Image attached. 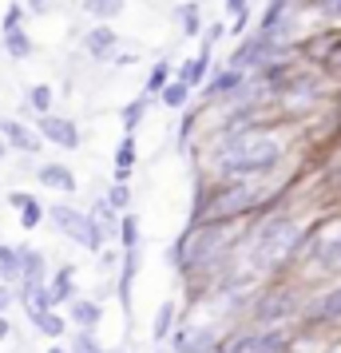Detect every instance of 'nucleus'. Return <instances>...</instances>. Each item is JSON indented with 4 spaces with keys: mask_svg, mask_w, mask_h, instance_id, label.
I'll list each match as a JSON object with an SVG mask.
<instances>
[{
    "mask_svg": "<svg viewBox=\"0 0 341 353\" xmlns=\"http://www.w3.org/2000/svg\"><path fill=\"white\" fill-rule=\"evenodd\" d=\"M282 155H286V147H282V139H278L274 131L266 128H238L227 135V143H223V151H218V175L227 179H258L266 175V171H274L278 163H282Z\"/></svg>",
    "mask_w": 341,
    "mask_h": 353,
    "instance_id": "1",
    "label": "nucleus"
},
{
    "mask_svg": "<svg viewBox=\"0 0 341 353\" xmlns=\"http://www.w3.org/2000/svg\"><path fill=\"white\" fill-rule=\"evenodd\" d=\"M298 242H302V226L293 223L290 214H274V219H266V223L258 226L250 254H254V262H258L262 270H270L282 258L298 254Z\"/></svg>",
    "mask_w": 341,
    "mask_h": 353,
    "instance_id": "2",
    "label": "nucleus"
},
{
    "mask_svg": "<svg viewBox=\"0 0 341 353\" xmlns=\"http://www.w3.org/2000/svg\"><path fill=\"white\" fill-rule=\"evenodd\" d=\"M48 219L52 226L60 230V234H68V239L76 242V246H83L87 254H99L103 250V242H107V230L99 226V219L87 210H76V207H68V203H56V207L48 210Z\"/></svg>",
    "mask_w": 341,
    "mask_h": 353,
    "instance_id": "3",
    "label": "nucleus"
},
{
    "mask_svg": "<svg viewBox=\"0 0 341 353\" xmlns=\"http://www.w3.org/2000/svg\"><path fill=\"white\" fill-rule=\"evenodd\" d=\"M167 341H171V353H214V350H223L214 325H179Z\"/></svg>",
    "mask_w": 341,
    "mask_h": 353,
    "instance_id": "4",
    "label": "nucleus"
},
{
    "mask_svg": "<svg viewBox=\"0 0 341 353\" xmlns=\"http://www.w3.org/2000/svg\"><path fill=\"white\" fill-rule=\"evenodd\" d=\"M246 76L250 72H242V68H214L211 76H207V83H203V99H234L238 92H242L246 83Z\"/></svg>",
    "mask_w": 341,
    "mask_h": 353,
    "instance_id": "5",
    "label": "nucleus"
},
{
    "mask_svg": "<svg viewBox=\"0 0 341 353\" xmlns=\"http://www.w3.org/2000/svg\"><path fill=\"white\" fill-rule=\"evenodd\" d=\"M83 52H87V60H96V64H103V60H112L115 48H119V32H115L107 20H96L87 32H83Z\"/></svg>",
    "mask_w": 341,
    "mask_h": 353,
    "instance_id": "6",
    "label": "nucleus"
},
{
    "mask_svg": "<svg viewBox=\"0 0 341 353\" xmlns=\"http://www.w3.org/2000/svg\"><path fill=\"white\" fill-rule=\"evenodd\" d=\"M36 131H40V135L48 139V143L64 147V151H76V147H80V128H76L72 119H64V115L44 112L40 119H36Z\"/></svg>",
    "mask_w": 341,
    "mask_h": 353,
    "instance_id": "7",
    "label": "nucleus"
},
{
    "mask_svg": "<svg viewBox=\"0 0 341 353\" xmlns=\"http://www.w3.org/2000/svg\"><path fill=\"white\" fill-rule=\"evenodd\" d=\"M0 139L12 147V151H24V155H40L44 151V135L40 131H28L12 115H0Z\"/></svg>",
    "mask_w": 341,
    "mask_h": 353,
    "instance_id": "8",
    "label": "nucleus"
},
{
    "mask_svg": "<svg viewBox=\"0 0 341 353\" xmlns=\"http://www.w3.org/2000/svg\"><path fill=\"white\" fill-rule=\"evenodd\" d=\"M227 353H290V334L278 325H266V334L238 337V345H230Z\"/></svg>",
    "mask_w": 341,
    "mask_h": 353,
    "instance_id": "9",
    "label": "nucleus"
},
{
    "mask_svg": "<svg viewBox=\"0 0 341 353\" xmlns=\"http://www.w3.org/2000/svg\"><path fill=\"white\" fill-rule=\"evenodd\" d=\"M293 310H298V302H293L290 290H274L270 298H262L254 305V325H278L282 318H290Z\"/></svg>",
    "mask_w": 341,
    "mask_h": 353,
    "instance_id": "10",
    "label": "nucleus"
},
{
    "mask_svg": "<svg viewBox=\"0 0 341 353\" xmlns=\"http://www.w3.org/2000/svg\"><path fill=\"white\" fill-rule=\"evenodd\" d=\"M36 179L48 187V191H64V194H76V171L72 167H64V163H44L40 171H36Z\"/></svg>",
    "mask_w": 341,
    "mask_h": 353,
    "instance_id": "11",
    "label": "nucleus"
},
{
    "mask_svg": "<svg viewBox=\"0 0 341 353\" xmlns=\"http://www.w3.org/2000/svg\"><path fill=\"white\" fill-rule=\"evenodd\" d=\"M207 76H211V48H203L198 56H191L187 64H179V72H175V80L191 83V88H203L207 83Z\"/></svg>",
    "mask_w": 341,
    "mask_h": 353,
    "instance_id": "12",
    "label": "nucleus"
},
{
    "mask_svg": "<svg viewBox=\"0 0 341 353\" xmlns=\"http://www.w3.org/2000/svg\"><path fill=\"white\" fill-rule=\"evenodd\" d=\"M8 203L20 210V226H24V230H36V226L44 223V207H40V199H36V194L12 191V194H8Z\"/></svg>",
    "mask_w": 341,
    "mask_h": 353,
    "instance_id": "13",
    "label": "nucleus"
},
{
    "mask_svg": "<svg viewBox=\"0 0 341 353\" xmlns=\"http://www.w3.org/2000/svg\"><path fill=\"white\" fill-rule=\"evenodd\" d=\"M175 20H179V32L187 36V40H203V4L198 0H187V4H179L175 8Z\"/></svg>",
    "mask_w": 341,
    "mask_h": 353,
    "instance_id": "14",
    "label": "nucleus"
},
{
    "mask_svg": "<svg viewBox=\"0 0 341 353\" xmlns=\"http://www.w3.org/2000/svg\"><path fill=\"white\" fill-rule=\"evenodd\" d=\"M24 314H28V321H32L44 337H60L64 334V318L52 314V305H24Z\"/></svg>",
    "mask_w": 341,
    "mask_h": 353,
    "instance_id": "15",
    "label": "nucleus"
},
{
    "mask_svg": "<svg viewBox=\"0 0 341 353\" xmlns=\"http://www.w3.org/2000/svg\"><path fill=\"white\" fill-rule=\"evenodd\" d=\"M72 294H76V266H60L48 278V298L52 305H60V302H72Z\"/></svg>",
    "mask_w": 341,
    "mask_h": 353,
    "instance_id": "16",
    "label": "nucleus"
},
{
    "mask_svg": "<svg viewBox=\"0 0 341 353\" xmlns=\"http://www.w3.org/2000/svg\"><path fill=\"white\" fill-rule=\"evenodd\" d=\"M68 318L76 321L80 330H96L99 321H103V305L92 302V298H76V302L68 305Z\"/></svg>",
    "mask_w": 341,
    "mask_h": 353,
    "instance_id": "17",
    "label": "nucleus"
},
{
    "mask_svg": "<svg viewBox=\"0 0 341 353\" xmlns=\"http://www.w3.org/2000/svg\"><path fill=\"white\" fill-rule=\"evenodd\" d=\"M0 44H4V52H8V60H28L36 52V44H32V36L24 32V28H12V32H0Z\"/></svg>",
    "mask_w": 341,
    "mask_h": 353,
    "instance_id": "18",
    "label": "nucleus"
},
{
    "mask_svg": "<svg viewBox=\"0 0 341 353\" xmlns=\"http://www.w3.org/2000/svg\"><path fill=\"white\" fill-rule=\"evenodd\" d=\"M306 318L313 321V325H325V321H341V290L325 294L322 302H313V305H309Z\"/></svg>",
    "mask_w": 341,
    "mask_h": 353,
    "instance_id": "19",
    "label": "nucleus"
},
{
    "mask_svg": "<svg viewBox=\"0 0 341 353\" xmlns=\"http://www.w3.org/2000/svg\"><path fill=\"white\" fill-rule=\"evenodd\" d=\"M80 8H83L92 20H107V24H112L115 17H123L127 0H80Z\"/></svg>",
    "mask_w": 341,
    "mask_h": 353,
    "instance_id": "20",
    "label": "nucleus"
},
{
    "mask_svg": "<svg viewBox=\"0 0 341 353\" xmlns=\"http://www.w3.org/2000/svg\"><path fill=\"white\" fill-rule=\"evenodd\" d=\"M191 96H195V88H191V83H183V80H171L167 88H163L159 103H163V108H171V112H183V108L191 103Z\"/></svg>",
    "mask_w": 341,
    "mask_h": 353,
    "instance_id": "21",
    "label": "nucleus"
},
{
    "mask_svg": "<svg viewBox=\"0 0 341 353\" xmlns=\"http://www.w3.org/2000/svg\"><path fill=\"white\" fill-rule=\"evenodd\" d=\"M167 83H171V60H167V56H163V60H155V68H151V72H147V83H143V96H163V88H167Z\"/></svg>",
    "mask_w": 341,
    "mask_h": 353,
    "instance_id": "22",
    "label": "nucleus"
},
{
    "mask_svg": "<svg viewBox=\"0 0 341 353\" xmlns=\"http://www.w3.org/2000/svg\"><path fill=\"white\" fill-rule=\"evenodd\" d=\"M52 99H56L52 83H32V88L24 92V108H32L36 115H44V112H52Z\"/></svg>",
    "mask_w": 341,
    "mask_h": 353,
    "instance_id": "23",
    "label": "nucleus"
},
{
    "mask_svg": "<svg viewBox=\"0 0 341 353\" xmlns=\"http://www.w3.org/2000/svg\"><path fill=\"white\" fill-rule=\"evenodd\" d=\"M0 282H20V250L8 242H0Z\"/></svg>",
    "mask_w": 341,
    "mask_h": 353,
    "instance_id": "24",
    "label": "nucleus"
},
{
    "mask_svg": "<svg viewBox=\"0 0 341 353\" xmlns=\"http://www.w3.org/2000/svg\"><path fill=\"white\" fill-rule=\"evenodd\" d=\"M147 108H151V96H139V99H131V103H123V112H119V123H123V131H131V135H135V128L143 123Z\"/></svg>",
    "mask_w": 341,
    "mask_h": 353,
    "instance_id": "25",
    "label": "nucleus"
},
{
    "mask_svg": "<svg viewBox=\"0 0 341 353\" xmlns=\"http://www.w3.org/2000/svg\"><path fill=\"white\" fill-rule=\"evenodd\" d=\"M171 325H175V305L163 302L155 321H151V341H167V337H171Z\"/></svg>",
    "mask_w": 341,
    "mask_h": 353,
    "instance_id": "26",
    "label": "nucleus"
},
{
    "mask_svg": "<svg viewBox=\"0 0 341 353\" xmlns=\"http://www.w3.org/2000/svg\"><path fill=\"white\" fill-rule=\"evenodd\" d=\"M131 167H135V135L123 131V139L115 147V171H131Z\"/></svg>",
    "mask_w": 341,
    "mask_h": 353,
    "instance_id": "27",
    "label": "nucleus"
},
{
    "mask_svg": "<svg viewBox=\"0 0 341 353\" xmlns=\"http://www.w3.org/2000/svg\"><path fill=\"white\" fill-rule=\"evenodd\" d=\"M24 20H28V8L12 0L8 8H4V20H0V32H12V28H24Z\"/></svg>",
    "mask_w": 341,
    "mask_h": 353,
    "instance_id": "28",
    "label": "nucleus"
},
{
    "mask_svg": "<svg viewBox=\"0 0 341 353\" xmlns=\"http://www.w3.org/2000/svg\"><path fill=\"white\" fill-rule=\"evenodd\" d=\"M72 353H103L96 330H80V334L72 337Z\"/></svg>",
    "mask_w": 341,
    "mask_h": 353,
    "instance_id": "29",
    "label": "nucleus"
},
{
    "mask_svg": "<svg viewBox=\"0 0 341 353\" xmlns=\"http://www.w3.org/2000/svg\"><path fill=\"white\" fill-rule=\"evenodd\" d=\"M318 258H322V266H329V270H341V239L318 246Z\"/></svg>",
    "mask_w": 341,
    "mask_h": 353,
    "instance_id": "30",
    "label": "nucleus"
},
{
    "mask_svg": "<svg viewBox=\"0 0 341 353\" xmlns=\"http://www.w3.org/2000/svg\"><path fill=\"white\" fill-rule=\"evenodd\" d=\"M107 203H112L115 210H127V203H131V187H127V183H115L112 191H107Z\"/></svg>",
    "mask_w": 341,
    "mask_h": 353,
    "instance_id": "31",
    "label": "nucleus"
},
{
    "mask_svg": "<svg viewBox=\"0 0 341 353\" xmlns=\"http://www.w3.org/2000/svg\"><path fill=\"white\" fill-rule=\"evenodd\" d=\"M223 36H227V24H223V20L207 24V28H203V48H214V44L223 40Z\"/></svg>",
    "mask_w": 341,
    "mask_h": 353,
    "instance_id": "32",
    "label": "nucleus"
},
{
    "mask_svg": "<svg viewBox=\"0 0 341 353\" xmlns=\"http://www.w3.org/2000/svg\"><path fill=\"white\" fill-rule=\"evenodd\" d=\"M60 0H24V8H28V17H48L52 8H56Z\"/></svg>",
    "mask_w": 341,
    "mask_h": 353,
    "instance_id": "33",
    "label": "nucleus"
},
{
    "mask_svg": "<svg viewBox=\"0 0 341 353\" xmlns=\"http://www.w3.org/2000/svg\"><path fill=\"white\" fill-rule=\"evenodd\" d=\"M135 60H139V56H135V52H123V44H119V48H115V56H112V64L115 68H131V64H135Z\"/></svg>",
    "mask_w": 341,
    "mask_h": 353,
    "instance_id": "34",
    "label": "nucleus"
},
{
    "mask_svg": "<svg viewBox=\"0 0 341 353\" xmlns=\"http://www.w3.org/2000/svg\"><path fill=\"white\" fill-rule=\"evenodd\" d=\"M223 8H227V17L234 20V17H242V12H250V0H227Z\"/></svg>",
    "mask_w": 341,
    "mask_h": 353,
    "instance_id": "35",
    "label": "nucleus"
},
{
    "mask_svg": "<svg viewBox=\"0 0 341 353\" xmlns=\"http://www.w3.org/2000/svg\"><path fill=\"white\" fill-rule=\"evenodd\" d=\"M4 310H12V290H8V282H0V314Z\"/></svg>",
    "mask_w": 341,
    "mask_h": 353,
    "instance_id": "36",
    "label": "nucleus"
},
{
    "mask_svg": "<svg viewBox=\"0 0 341 353\" xmlns=\"http://www.w3.org/2000/svg\"><path fill=\"white\" fill-rule=\"evenodd\" d=\"M4 337H12V325H8V318H4V314H0V341H4Z\"/></svg>",
    "mask_w": 341,
    "mask_h": 353,
    "instance_id": "37",
    "label": "nucleus"
},
{
    "mask_svg": "<svg viewBox=\"0 0 341 353\" xmlns=\"http://www.w3.org/2000/svg\"><path fill=\"white\" fill-rule=\"evenodd\" d=\"M4 151H8V143H4V139H0V159H4Z\"/></svg>",
    "mask_w": 341,
    "mask_h": 353,
    "instance_id": "38",
    "label": "nucleus"
},
{
    "mask_svg": "<svg viewBox=\"0 0 341 353\" xmlns=\"http://www.w3.org/2000/svg\"><path fill=\"white\" fill-rule=\"evenodd\" d=\"M48 353H64V350H60V345H52V350H48Z\"/></svg>",
    "mask_w": 341,
    "mask_h": 353,
    "instance_id": "39",
    "label": "nucleus"
},
{
    "mask_svg": "<svg viewBox=\"0 0 341 353\" xmlns=\"http://www.w3.org/2000/svg\"><path fill=\"white\" fill-rule=\"evenodd\" d=\"M103 353H127V350H103Z\"/></svg>",
    "mask_w": 341,
    "mask_h": 353,
    "instance_id": "40",
    "label": "nucleus"
},
{
    "mask_svg": "<svg viewBox=\"0 0 341 353\" xmlns=\"http://www.w3.org/2000/svg\"><path fill=\"white\" fill-rule=\"evenodd\" d=\"M214 353H227V350H214Z\"/></svg>",
    "mask_w": 341,
    "mask_h": 353,
    "instance_id": "41",
    "label": "nucleus"
},
{
    "mask_svg": "<svg viewBox=\"0 0 341 353\" xmlns=\"http://www.w3.org/2000/svg\"><path fill=\"white\" fill-rule=\"evenodd\" d=\"M72 4H80V0H72Z\"/></svg>",
    "mask_w": 341,
    "mask_h": 353,
    "instance_id": "42",
    "label": "nucleus"
}]
</instances>
